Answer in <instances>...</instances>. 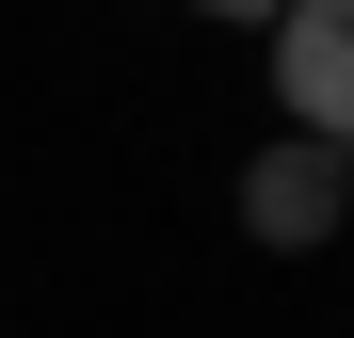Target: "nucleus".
Instances as JSON below:
<instances>
[{
	"mask_svg": "<svg viewBox=\"0 0 354 338\" xmlns=\"http://www.w3.org/2000/svg\"><path fill=\"white\" fill-rule=\"evenodd\" d=\"M338 225H354V145H306V129H290V145H258V161H242V242L322 258Z\"/></svg>",
	"mask_w": 354,
	"mask_h": 338,
	"instance_id": "obj_1",
	"label": "nucleus"
},
{
	"mask_svg": "<svg viewBox=\"0 0 354 338\" xmlns=\"http://www.w3.org/2000/svg\"><path fill=\"white\" fill-rule=\"evenodd\" d=\"M177 17H242V32H274V0H177Z\"/></svg>",
	"mask_w": 354,
	"mask_h": 338,
	"instance_id": "obj_3",
	"label": "nucleus"
},
{
	"mask_svg": "<svg viewBox=\"0 0 354 338\" xmlns=\"http://www.w3.org/2000/svg\"><path fill=\"white\" fill-rule=\"evenodd\" d=\"M274 113L306 145H354V0H274Z\"/></svg>",
	"mask_w": 354,
	"mask_h": 338,
	"instance_id": "obj_2",
	"label": "nucleus"
}]
</instances>
